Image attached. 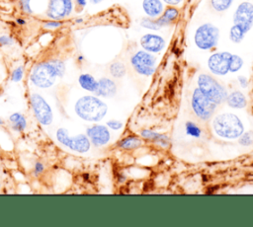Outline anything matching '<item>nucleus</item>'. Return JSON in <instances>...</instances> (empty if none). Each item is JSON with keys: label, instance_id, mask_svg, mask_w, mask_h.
Wrapping results in <instances>:
<instances>
[{"label": "nucleus", "instance_id": "nucleus-15", "mask_svg": "<svg viewBox=\"0 0 253 227\" xmlns=\"http://www.w3.org/2000/svg\"><path fill=\"white\" fill-rule=\"evenodd\" d=\"M117 92L115 82L107 77H103L97 81V87L94 93L101 97H113Z\"/></svg>", "mask_w": 253, "mask_h": 227}, {"label": "nucleus", "instance_id": "nucleus-36", "mask_svg": "<svg viewBox=\"0 0 253 227\" xmlns=\"http://www.w3.org/2000/svg\"><path fill=\"white\" fill-rule=\"evenodd\" d=\"M238 81H239V83H240V86H242L243 88L247 87L248 81H247V79H246L244 76H239V77H238Z\"/></svg>", "mask_w": 253, "mask_h": 227}, {"label": "nucleus", "instance_id": "nucleus-18", "mask_svg": "<svg viewBox=\"0 0 253 227\" xmlns=\"http://www.w3.org/2000/svg\"><path fill=\"white\" fill-rule=\"evenodd\" d=\"M225 101L227 105L233 109H243L246 107V104H247L245 96L238 91L232 92L229 95H227Z\"/></svg>", "mask_w": 253, "mask_h": 227}, {"label": "nucleus", "instance_id": "nucleus-2", "mask_svg": "<svg viewBox=\"0 0 253 227\" xmlns=\"http://www.w3.org/2000/svg\"><path fill=\"white\" fill-rule=\"evenodd\" d=\"M107 105L94 96H84L75 104L76 114L87 121H99L107 114Z\"/></svg>", "mask_w": 253, "mask_h": 227}, {"label": "nucleus", "instance_id": "nucleus-35", "mask_svg": "<svg viewBox=\"0 0 253 227\" xmlns=\"http://www.w3.org/2000/svg\"><path fill=\"white\" fill-rule=\"evenodd\" d=\"M42 171H43V166H42V164L40 163V162H38V163L36 164V166H35V174H36V175H39V174L42 173Z\"/></svg>", "mask_w": 253, "mask_h": 227}, {"label": "nucleus", "instance_id": "nucleus-41", "mask_svg": "<svg viewBox=\"0 0 253 227\" xmlns=\"http://www.w3.org/2000/svg\"><path fill=\"white\" fill-rule=\"evenodd\" d=\"M1 123H2V120H1V119H0V124H1Z\"/></svg>", "mask_w": 253, "mask_h": 227}, {"label": "nucleus", "instance_id": "nucleus-6", "mask_svg": "<svg viewBox=\"0 0 253 227\" xmlns=\"http://www.w3.org/2000/svg\"><path fill=\"white\" fill-rule=\"evenodd\" d=\"M191 106L195 114L200 119L209 120L212 116L217 105L207 98L199 88H196L192 95Z\"/></svg>", "mask_w": 253, "mask_h": 227}, {"label": "nucleus", "instance_id": "nucleus-39", "mask_svg": "<svg viewBox=\"0 0 253 227\" xmlns=\"http://www.w3.org/2000/svg\"><path fill=\"white\" fill-rule=\"evenodd\" d=\"M90 1H91V3H93V4H98V3L102 2L103 0H90Z\"/></svg>", "mask_w": 253, "mask_h": 227}, {"label": "nucleus", "instance_id": "nucleus-40", "mask_svg": "<svg viewBox=\"0 0 253 227\" xmlns=\"http://www.w3.org/2000/svg\"><path fill=\"white\" fill-rule=\"evenodd\" d=\"M17 22H18V24H20V25H24V24H25V21L22 20V19H18Z\"/></svg>", "mask_w": 253, "mask_h": 227}, {"label": "nucleus", "instance_id": "nucleus-9", "mask_svg": "<svg viewBox=\"0 0 253 227\" xmlns=\"http://www.w3.org/2000/svg\"><path fill=\"white\" fill-rule=\"evenodd\" d=\"M233 25L239 27L245 34L253 27V4L250 2L240 3L233 15Z\"/></svg>", "mask_w": 253, "mask_h": 227}, {"label": "nucleus", "instance_id": "nucleus-37", "mask_svg": "<svg viewBox=\"0 0 253 227\" xmlns=\"http://www.w3.org/2000/svg\"><path fill=\"white\" fill-rule=\"evenodd\" d=\"M167 5H171V6H176L178 5L182 0H163Z\"/></svg>", "mask_w": 253, "mask_h": 227}, {"label": "nucleus", "instance_id": "nucleus-1", "mask_svg": "<svg viewBox=\"0 0 253 227\" xmlns=\"http://www.w3.org/2000/svg\"><path fill=\"white\" fill-rule=\"evenodd\" d=\"M64 71V63L60 60L43 61L34 67L31 73V81L37 87L48 88L55 82L57 77L63 76Z\"/></svg>", "mask_w": 253, "mask_h": 227}, {"label": "nucleus", "instance_id": "nucleus-20", "mask_svg": "<svg viewBox=\"0 0 253 227\" xmlns=\"http://www.w3.org/2000/svg\"><path fill=\"white\" fill-rule=\"evenodd\" d=\"M109 71L113 77L122 78L126 75V65L122 61H115L110 65Z\"/></svg>", "mask_w": 253, "mask_h": 227}, {"label": "nucleus", "instance_id": "nucleus-11", "mask_svg": "<svg viewBox=\"0 0 253 227\" xmlns=\"http://www.w3.org/2000/svg\"><path fill=\"white\" fill-rule=\"evenodd\" d=\"M231 53L227 51L216 52L210 56L208 60V66L211 73L214 75L222 76L229 72V60Z\"/></svg>", "mask_w": 253, "mask_h": 227}, {"label": "nucleus", "instance_id": "nucleus-29", "mask_svg": "<svg viewBox=\"0 0 253 227\" xmlns=\"http://www.w3.org/2000/svg\"><path fill=\"white\" fill-rule=\"evenodd\" d=\"M140 25L146 29H149V30H159L160 27L157 25V23L155 22L154 19L152 18H146V19H142L141 22H140Z\"/></svg>", "mask_w": 253, "mask_h": 227}, {"label": "nucleus", "instance_id": "nucleus-34", "mask_svg": "<svg viewBox=\"0 0 253 227\" xmlns=\"http://www.w3.org/2000/svg\"><path fill=\"white\" fill-rule=\"evenodd\" d=\"M59 26H60V22H58V21L47 22V23H45V25H44V27H46V28H57V27H59Z\"/></svg>", "mask_w": 253, "mask_h": 227}, {"label": "nucleus", "instance_id": "nucleus-16", "mask_svg": "<svg viewBox=\"0 0 253 227\" xmlns=\"http://www.w3.org/2000/svg\"><path fill=\"white\" fill-rule=\"evenodd\" d=\"M179 17V10L175 6L168 5L165 10H163L162 14L155 19L157 25L162 28L165 26H169L173 24Z\"/></svg>", "mask_w": 253, "mask_h": 227}, {"label": "nucleus", "instance_id": "nucleus-7", "mask_svg": "<svg viewBox=\"0 0 253 227\" xmlns=\"http://www.w3.org/2000/svg\"><path fill=\"white\" fill-rule=\"evenodd\" d=\"M130 63L136 73L150 76L155 71L156 57L146 50H138L131 56Z\"/></svg>", "mask_w": 253, "mask_h": 227}, {"label": "nucleus", "instance_id": "nucleus-25", "mask_svg": "<svg viewBox=\"0 0 253 227\" xmlns=\"http://www.w3.org/2000/svg\"><path fill=\"white\" fill-rule=\"evenodd\" d=\"M243 65V60L239 55L231 54L229 60V72H237L241 69Z\"/></svg>", "mask_w": 253, "mask_h": 227}, {"label": "nucleus", "instance_id": "nucleus-32", "mask_svg": "<svg viewBox=\"0 0 253 227\" xmlns=\"http://www.w3.org/2000/svg\"><path fill=\"white\" fill-rule=\"evenodd\" d=\"M107 125H108V127H110L114 130H118V129H121L123 127V122H121L119 120H116V119H111L107 122Z\"/></svg>", "mask_w": 253, "mask_h": 227}, {"label": "nucleus", "instance_id": "nucleus-14", "mask_svg": "<svg viewBox=\"0 0 253 227\" xmlns=\"http://www.w3.org/2000/svg\"><path fill=\"white\" fill-rule=\"evenodd\" d=\"M141 47L151 53L161 51L165 46V40L162 37L154 34H146L140 38Z\"/></svg>", "mask_w": 253, "mask_h": 227}, {"label": "nucleus", "instance_id": "nucleus-26", "mask_svg": "<svg viewBox=\"0 0 253 227\" xmlns=\"http://www.w3.org/2000/svg\"><path fill=\"white\" fill-rule=\"evenodd\" d=\"M141 135L146 138V139H151L153 141H159L161 144H163V142L167 141V137L162 135V134H159L157 132H153V131H150V130H143L141 132Z\"/></svg>", "mask_w": 253, "mask_h": 227}, {"label": "nucleus", "instance_id": "nucleus-12", "mask_svg": "<svg viewBox=\"0 0 253 227\" xmlns=\"http://www.w3.org/2000/svg\"><path fill=\"white\" fill-rule=\"evenodd\" d=\"M72 8V0H49L46 15L50 19L59 20L70 15Z\"/></svg>", "mask_w": 253, "mask_h": 227}, {"label": "nucleus", "instance_id": "nucleus-5", "mask_svg": "<svg viewBox=\"0 0 253 227\" xmlns=\"http://www.w3.org/2000/svg\"><path fill=\"white\" fill-rule=\"evenodd\" d=\"M219 38V30L217 27L211 23H205L201 25L195 32L194 41L195 44L203 50H209L213 48Z\"/></svg>", "mask_w": 253, "mask_h": 227}, {"label": "nucleus", "instance_id": "nucleus-30", "mask_svg": "<svg viewBox=\"0 0 253 227\" xmlns=\"http://www.w3.org/2000/svg\"><path fill=\"white\" fill-rule=\"evenodd\" d=\"M22 77H23V67L20 66V67L16 68V69L13 71L12 76H11V79H12V81H14V82H18V81H20V80L22 79Z\"/></svg>", "mask_w": 253, "mask_h": 227}, {"label": "nucleus", "instance_id": "nucleus-38", "mask_svg": "<svg viewBox=\"0 0 253 227\" xmlns=\"http://www.w3.org/2000/svg\"><path fill=\"white\" fill-rule=\"evenodd\" d=\"M76 3H77V5L84 7L86 5V0H76Z\"/></svg>", "mask_w": 253, "mask_h": 227}, {"label": "nucleus", "instance_id": "nucleus-19", "mask_svg": "<svg viewBox=\"0 0 253 227\" xmlns=\"http://www.w3.org/2000/svg\"><path fill=\"white\" fill-rule=\"evenodd\" d=\"M79 84L80 86L90 92H94L96 90L97 87V81L95 80V78L90 75V74H81L79 76Z\"/></svg>", "mask_w": 253, "mask_h": 227}, {"label": "nucleus", "instance_id": "nucleus-13", "mask_svg": "<svg viewBox=\"0 0 253 227\" xmlns=\"http://www.w3.org/2000/svg\"><path fill=\"white\" fill-rule=\"evenodd\" d=\"M87 135L95 146H103L111 139V134L107 126L95 124L87 129Z\"/></svg>", "mask_w": 253, "mask_h": 227}, {"label": "nucleus", "instance_id": "nucleus-17", "mask_svg": "<svg viewBox=\"0 0 253 227\" xmlns=\"http://www.w3.org/2000/svg\"><path fill=\"white\" fill-rule=\"evenodd\" d=\"M142 8L144 13L152 19L158 18L164 10L163 4L160 0H143Z\"/></svg>", "mask_w": 253, "mask_h": 227}, {"label": "nucleus", "instance_id": "nucleus-24", "mask_svg": "<svg viewBox=\"0 0 253 227\" xmlns=\"http://www.w3.org/2000/svg\"><path fill=\"white\" fill-rule=\"evenodd\" d=\"M233 0H211V7L217 12L226 11L232 4Z\"/></svg>", "mask_w": 253, "mask_h": 227}, {"label": "nucleus", "instance_id": "nucleus-42", "mask_svg": "<svg viewBox=\"0 0 253 227\" xmlns=\"http://www.w3.org/2000/svg\"><path fill=\"white\" fill-rule=\"evenodd\" d=\"M0 95H1V91H0Z\"/></svg>", "mask_w": 253, "mask_h": 227}, {"label": "nucleus", "instance_id": "nucleus-31", "mask_svg": "<svg viewBox=\"0 0 253 227\" xmlns=\"http://www.w3.org/2000/svg\"><path fill=\"white\" fill-rule=\"evenodd\" d=\"M30 2L31 0H20L19 1V4H20V7L21 9L25 12V13H28V14H31L33 11L30 7Z\"/></svg>", "mask_w": 253, "mask_h": 227}, {"label": "nucleus", "instance_id": "nucleus-23", "mask_svg": "<svg viewBox=\"0 0 253 227\" xmlns=\"http://www.w3.org/2000/svg\"><path fill=\"white\" fill-rule=\"evenodd\" d=\"M245 33L236 25H233L229 30V38L235 43H239L243 40Z\"/></svg>", "mask_w": 253, "mask_h": 227}, {"label": "nucleus", "instance_id": "nucleus-22", "mask_svg": "<svg viewBox=\"0 0 253 227\" xmlns=\"http://www.w3.org/2000/svg\"><path fill=\"white\" fill-rule=\"evenodd\" d=\"M142 141L135 136H128L121 141L120 146L124 149H134L141 145Z\"/></svg>", "mask_w": 253, "mask_h": 227}, {"label": "nucleus", "instance_id": "nucleus-33", "mask_svg": "<svg viewBox=\"0 0 253 227\" xmlns=\"http://www.w3.org/2000/svg\"><path fill=\"white\" fill-rule=\"evenodd\" d=\"M13 43V39L9 36L0 37V44L1 45H10Z\"/></svg>", "mask_w": 253, "mask_h": 227}, {"label": "nucleus", "instance_id": "nucleus-21", "mask_svg": "<svg viewBox=\"0 0 253 227\" xmlns=\"http://www.w3.org/2000/svg\"><path fill=\"white\" fill-rule=\"evenodd\" d=\"M10 120H11V122L13 124V128L15 130L23 131L26 128L27 121H26V118L24 117V115H22L21 114L16 113V114H11Z\"/></svg>", "mask_w": 253, "mask_h": 227}, {"label": "nucleus", "instance_id": "nucleus-4", "mask_svg": "<svg viewBox=\"0 0 253 227\" xmlns=\"http://www.w3.org/2000/svg\"><path fill=\"white\" fill-rule=\"evenodd\" d=\"M197 83L201 92L216 105L222 104L226 100V89L212 76L206 73L200 74Z\"/></svg>", "mask_w": 253, "mask_h": 227}, {"label": "nucleus", "instance_id": "nucleus-8", "mask_svg": "<svg viewBox=\"0 0 253 227\" xmlns=\"http://www.w3.org/2000/svg\"><path fill=\"white\" fill-rule=\"evenodd\" d=\"M56 138L64 146L79 153H85L90 149V140L84 134L70 137L65 128H59L56 132Z\"/></svg>", "mask_w": 253, "mask_h": 227}, {"label": "nucleus", "instance_id": "nucleus-10", "mask_svg": "<svg viewBox=\"0 0 253 227\" xmlns=\"http://www.w3.org/2000/svg\"><path fill=\"white\" fill-rule=\"evenodd\" d=\"M31 104L38 120L43 125L50 124L52 121V112L46 101L41 95L33 94Z\"/></svg>", "mask_w": 253, "mask_h": 227}, {"label": "nucleus", "instance_id": "nucleus-27", "mask_svg": "<svg viewBox=\"0 0 253 227\" xmlns=\"http://www.w3.org/2000/svg\"><path fill=\"white\" fill-rule=\"evenodd\" d=\"M186 132L190 136H193V137H196V138L200 137L201 133H202L200 127L196 123L191 122V121H188L186 123Z\"/></svg>", "mask_w": 253, "mask_h": 227}, {"label": "nucleus", "instance_id": "nucleus-3", "mask_svg": "<svg viewBox=\"0 0 253 227\" xmlns=\"http://www.w3.org/2000/svg\"><path fill=\"white\" fill-rule=\"evenodd\" d=\"M212 128L218 136L225 139L238 138L244 129L241 119L230 113L216 115L212 120Z\"/></svg>", "mask_w": 253, "mask_h": 227}, {"label": "nucleus", "instance_id": "nucleus-28", "mask_svg": "<svg viewBox=\"0 0 253 227\" xmlns=\"http://www.w3.org/2000/svg\"><path fill=\"white\" fill-rule=\"evenodd\" d=\"M239 143L243 146H250L253 144V132H243L239 137Z\"/></svg>", "mask_w": 253, "mask_h": 227}]
</instances>
